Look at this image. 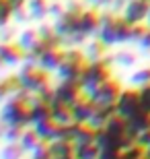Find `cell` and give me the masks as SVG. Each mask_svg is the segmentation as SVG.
<instances>
[{"label":"cell","mask_w":150,"mask_h":159,"mask_svg":"<svg viewBox=\"0 0 150 159\" xmlns=\"http://www.w3.org/2000/svg\"><path fill=\"white\" fill-rule=\"evenodd\" d=\"M0 118H4L8 126H33V99L31 93L21 89L17 95H12L4 101Z\"/></svg>","instance_id":"1"},{"label":"cell","mask_w":150,"mask_h":159,"mask_svg":"<svg viewBox=\"0 0 150 159\" xmlns=\"http://www.w3.org/2000/svg\"><path fill=\"white\" fill-rule=\"evenodd\" d=\"M132 25L134 23H130L123 15L117 17L115 12L105 11V12H101V29H99L97 37H101L107 46H113V43H126V41H130Z\"/></svg>","instance_id":"2"},{"label":"cell","mask_w":150,"mask_h":159,"mask_svg":"<svg viewBox=\"0 0 150 159\" xmlns=\"http://www.w3.org/2000/svg\"><path fill=\"white\" fill-rule=\"evenodd\" d=\"M84 12V4L78 0H68L66 2V11L60 15L58 19H54V27L58 31V35L62 37L64 46H68V41L80 31V17Z\"/></svg>","instance_id":"3"},{"label":"cell","mask_w":150,"mask_h":159,"mask_svg":"<svg viewBox=\"0 0 150 159\" xmlns=\"http://www.w3.org/2000/svg\"><path fill=\"white\" fill-rule=\"evenodd\" d=\"M88 58L78 48H66L64 60L56 72L60 75V81H82V75L88 68Z\"/></svg>","instance_id":"4"},{"label":"cell","mask_w":150,"mask_h":159,"mask_svg":"<svg viewBox=\"0 0 150 159\" xmlns=\"http://www.w3.org/2000/svg\"><path fill=\"white\" fill-rule=\"evenodd\" d=\"M49 72L47 68H43L41 64H33V62H25L21 66V70L17 72L19 79H21V85H23L25 91L29 93H39L45 87H49Z\"/></svg>","instance_id":"5"},{"label":"cell","mask_w":150,"mask_h":159,"mask_svg":"<svg viewBox=\"0 0 150 159\" xmlns=\"http://www.w3.org/2000/svg\"><path fill=\"white\" fill-rule=\"evenodd\" d=\"M111 64H113V56H107L103 60H97V62H91L87 68V72L82 75V87L87 93L95 91L99 85H103L105 81L113 79V70H111Z\"/></svg>","instance_id":"6"},{"label":"cell","mask_w":150,"mask_h":159,"mask_svg":"<svg viewBox=\"0 0 150 159\" xmlns=\"http://www.w3.org/2000/svg\"><path fill=\"white\" fill-rule=\"evenodd\" d=\"M121 85L115 81V79H109V81H105L103 85H99L95 91H91V99L95 103H105V106H115L117 99H119L121 95Z\"/></svg>","instance_id":"7"},{"label":"cell","mask_w":150,"mask_h":159,"mask_svg":"<svg viewBox=\"0 0 150 159\" xmlns=\"http://www.w3.org/2000/svg\"><path fill=\"white\" fill-rule=\"evenodd\" d=\"M117 114L123 116V118H132L134 114H138L142 110V103H140V91L138 89H123L119 95V99L115 103Z\"/></svg>","instance_id":"8"},{"label":"cell","mask_w":150,"mask_h":159,"mask_svg":"<svg viewBox=\"0 0 150 159\" xmlns=\"http://www.w3.org/2000/svg\"><path fill=\"white\" fill-rule=\"evenodd\" d=\"M33 126L47 143L58 141V139H66L68 132H70V126H64V124H60L58 120H54V118L43 120V122H37V124H33Z\"/></svg>","instance_id":"9"},{"label":"cell","mask_w":150,"mask_h":159,"mask_svg":"<svg viewBox=\"0 0 150 159\" xmlns=\"http://www.w3.org/2000/svg\"><path fill=\"white\" fill-rule=\"evenodd\" d=\"M87 93L82 87V81H60V85H56V97L66 103H74Z\"/></svg>","instance_id":"10"},{"label":"cell","mask_w":150,"mask_h":159,"mask_svg":"<svg viewBox=\"0 0 150 159\" xmlns=\"http://www.w3.org/2000/svg\"><path fill=\"white\" fill-rule=\"evenodd\" d=\"M0 58L4 60L6 66H17L25 62L27 52L19 41H0Z\"/></svg>","instance_id":"11"},{"label":"cell","mask_w":150,"mask_h":159,"mask_svg":"<svg viewBox=\"0 0 150 159\" xmlns=\"http://www.w3.org/2000/svg\"><path fill=\"white\" fill-rule=\"evenodd\" d=\"M150 2L148 0H127L126 8H123V17L130 23H144L148 19Z\"/></svg>","instance_id":"12"},{"label":"cell","mask_w":150,"mask_h":159,"mask_svg":"<svg viewBox=\"0 0 150 159\" xmlns=\"http://www.w3.org/2000/svg\"><path fill=\"white\" fill-rule=\"evenodd\" d=\"M80 31L84 33L87 37H97L99 35V29H101V12L97 8H84L80 17Z\"/></svg>","instance_id":"13"},{"label":"cell","mask_w":150,"mask_h":159,"mask_svg":"<svg viewBox=\"0 0 150 159\" xmlns=\"http://www.w3.org/2000/svg\"><path fill=\"white\" fill-rule=\"evenodd\" d=\"M49 149H52V153H54V159H76V145L70 136L52 141L49 143Z\"/></svg>","instance_id":"14"},{"label":"cell","mask_w":150,"mask_h":159,"mask_svg":"<svg viewBox=\"0 0 150 159\" xmlns=\"http://www.w3.org/2000/svg\"><path fill=\"white\" fill-rule=\"evenodd\" d=\"M68 136L74 141V145H78V143H87V141L97 139V128L91 126L88 122H74L72 126H70Z\"/></svg>","instance_id":"15"},{"label":"cell","mask_w":150,"mask_h":159,"mask_svg":"<svg viewBox=\"0 0 150 159\" xmlns=\"http://www.w3.org/2000/svg\"><path fill=\"white\" fill-rule=\"evenodd\" d=\"M72 112H74V120L76 122H88L95 112V101L91 99V95L84 93L78 101L72 103Z\"/></svg>","instance_id":"16"},{"label":"cell","mask_w":150,"mask_h":159,"mask_svg":"<svg viewBox=\"0 0 150 159\" xmlns=\"http://www.w3.org/2000/svg\"><path fill=\"white\" fill-rule=\"evenodd\" d=\"M117 114V107L115 106H105V103H95V112H92L91 120H88V124L91 126H95V128H103L105 124L109 122L113 116Z\"/></svg>","instance_id":"17"},{"label":"cell","mask_w":150,"mask_h":159,"mask_svg":"<svg viewBox=\"0 0 150 159\" xmlns=\"http://www.w3.org/2000/svg\"><path fill=\"white\" fill-rule=\"evenodd\" d=\"M52 107H54V120H58L60 124H64V126H72V124L76 122L74 120V112H72V106L70 103H66V101L62 99H56L52 101Z\"/></svg>","instance_id":"18"},{"label":"cell","mask_w":150,"mask_h":159,"mask_svg":"<svg viewBox=\"0 0 150 159\" xmlns=\"http://www.w3.org/2000/svg\"><path fill=\"white\" fill-rule=\"evenodd\" d=\"M64 54H66V48H47L43 52V56H41L39 64L43 68H47V70H58L64 60Z\"/></svg>","instance_id":"19"},{"label":"cell","mask_w":150,"mask_h":159,"mask_svg":"<svg viewBox=\"0 0 150 159\" xmlns=\"http://www.w3.org/2000/svg\"><path fill=\"white\" fill-rule=\"evenodd\" d=\"M21 89H23V85H21L19 75H8V77H4L0 81V103H4L12 95H17Z\"/></svg>","instance_id":"20"},{"label":"cell","mask_w":150,"mask_h":159,"mask_svg":"<svg viewBox=\"0 0 150 159\" xmlns=\"http://www.w3.org/2000/svg\"><path fill=\"white\" fill-rule=\"evenodd\" d=\"M21 143H23V147L27 149V153H33V151H37L39 147L47 145V141L35 130V126H27V128H25L23 136H21Z\"/></svg>","instance_id":"21"},{"label":"cell","mask_w":150,"mask_h":159,"mask_svg":"<svg viewBox=\"0 0 150 159\" xmlns=\"http://www.w3.org/2000/svg\"><path fill=\"white\" fill-rule=\"evenodd\" d=\"M107 50H109V46H107L101 37H95V39H91L87 43V48H84V56L88 58V62H97V60L107 58Z\"/></svg>","instance_id":"22"},{"label":"cell","mask_w":150,"mask_h":159,"mask_svg":"<svg viewBox=\"0 0 150 159\" xmlns=\"http://www.w3.org/2000/svg\"><path fill=\"white\" fill-rule=\"evenodd\" d=\"M101 157V145L97 139L76 145V159H99Z\"/></svg>","instance_id":"23"},{"label":"cell","mask_w":150,"mask_h":159,"mask_svg":"<svg viewBox=\"0 0 150 159\" xmlns=\"http://www.w3.org/2000/svg\"><path fill=\"white\" fill-rule=\"evenodd\" d=\"M41 33H39V29H25V31H21L19 33V43L25 48V52H31L33 48H37L41 43Z\"/></svg>","instance_id":"24"},{"label":"cell","mask_w":150,"mask_h":159,"mask_svg":"<svg viewBox=\"0 0 150 159\" xmlns=\"http://www.w3.org/2000/svg\"><path fill=\"white\" fill-rule=\"evenodd\" d=\"M0 159H27V149L23 147L21 141L6 143L0 151Z\"/></svg>","instance_id":"25"},{"label":"cell","mask_w":150,"mask_h":159,"mask_svg":"<svg viewBox=\"0 0 150 159\" xmlns=\"http://www.w3.org/2000/svg\"><path fill=\"white\" fill-rule=\"evenodd\" d=\"M31 21H43L49 15V0H27Z\"/></svg>","instance_id":"26"},{"label":"cell","mask_w":150,"mask_h":159,"mask_svg":"<svg viewBox=\"0 0 150 159\" xmlns=\"http://www.w3.org/2000/svg\"><path fill=\"white\" fill-rule=\"evenodd\" d=\"M12 19H15L17 23H27V21H31V12H29V6H27V0H15Z\"/></svg>","instance_id":"27"},{"label":"cell","mask_w":150,"mask_h":159,"mask_svg":"<svg viewBox=\"0 0 150 159\" xmlns=\"http://www.w3.org/2000/svg\"><path fill=\"white\" fill-rule=\"evenodd\" d=\"M12 11H15V0H0V27L11 23Z\"/></svg>","instance_id":"28"},{"label":"cell","mask_w":150,"mask_h":159,"mask_svg":"<svg viewBox=\"0 0 150 159\" xmlns=\"http://www.w3.org/2000/svg\"><path fill=\"white\" fill-rule=\"evenodd\" d=\"M136 60H138V56L134 52H127V50H121V52H117L115 56H113V62L119 64V66H134Z\"/></svg>","instance_id":"29"},{"label":"cell","mask_w":150,"mask_h":159,"mask_svg":"<svg viewBox=\"0 0 150 159\" xmlns=\"http://www.w3.org/2000/svg\"><path fill=\"white\" fill-rule=\"evenodd\" d=\"M130 81H132V85H136V87L150 85V68H140V70H136L132 77H130Z\"/></svg>","instance_id":"30"},{"label":"cell","mask_w":150,"mask_h":159,"mask_svg":"<svg viewBox=\"0 0 150 159\" xmlns=\"http://www.w3.org/2000/svg\"><path fill=\"white\" fill-rule=\"evenodd\" d=\"M25 132V126H8L4 134V141L6 143H15V141H21V136Z\"/></svg>","instance_id":"31"},{"label":"cell","mask_w":150,"mask_h":159,"mask_svg":"<svg viewBox=\"0 0 150 159\" xmlns=\"http://www.w3.org/2000/svg\"><path fill=\"white\" fill-rule=\"evenodd\" d=\"M146 29H148V25H144V23H134L132 25V33H130V41L138 43V41L144 37Z\"/></svg>","instance_id":"32"},{"label":"cell","mask_w":150,"mask_h":159,"mask_svg":"<svg viewBox=\"0 0 150 159\" xmlns=\"http://www.w3.org/2000/svg\"><path fill=\"white\" fill-rule=\"evenodd\" d=\"M17 37V27L11 23H6L0 27V41H12Z\"/></svg>","instance_id":"33"},{"label":"cell","mask_w":150,"mask_h":159,"mask_svg":"<svg viewBox=\"0 0 150 159\" xmlns=\"http://www.w3.org/2000/svg\"><path fill=\"white\" fill-rule=\"evenodd\" d=\"M29 159H54V153H52V149H49V143L43 145V147H39L37 151H33V153H29Z\"/></svg>","instance_id":"34"},{"label":"cell","mask_w":150,"mask_h":159,"mask_svg":"<svg viewBox=\"0 0 150 159\" xmlns=\"http://www.w3.org/2000/svg\"><path fill=\"white\" fill-rule=\"evenodd\" d=\"M140 103H142V110L150 114V85H144L140 87Z\"/></svg>","instance_id":"35"},{"label":"cell","mask_w":150,"mask_h":159,"mask_svg":"<svg viewBox=\"0 0 150 159\" xmlns=\"http://www.w3.org/2000/svg\"><path fill=\"white\" fill-rule=\"evenodd\" d=\"M64 11H66V4H64V2H58V0H56V2H49V15H52L54 19H58Z\"/></svg>","instance_id":"36"},{"label":"cell","mask_w":150,"mask_h":159,"mask_svg":"<svg viewBox=\"0 0 150 159\" xmlns=\"http://www.w3.org/2000/svg\"><path fill=\"white\" fill-rule=\"evenodd\" d=\"M138 46H140V50H144V52H150V25H148V29H146L144 37L138 41Z\"/></svg>","instance_id":"37"},{"label":"cell","mask_w":150,"mask_h":159,"mask_svg":"<svg viewBox=\"0 0 150 159\" xmlns=\"http://www.w3.org/2000/svg\"><path fill=\"white\" fill-rule=\"evenodd\" d=\"M99 159H123V157H121V151H101Z\"/></svg>","instance_id":"38"},{"label":"cell","mask_w":150,"mask_h":159,"mask_svg":"<svg viewBox=\"0 0 150 159\" xmlns=\"http://www.w3.org/2000/svg\"><path fill=\"white\" fill-rule=\"evenodd\" d=\"M88 2L95 6H111L113 4V0H88Z\"/></svg>","instance_id":"39"},{"label":"cell","mask_w":150,"mask_h":159,"mask_svg":"<svg viewBox=\"0 0 150 159\" xmlns=\"http://www.w3.org/2000/svg\"><path fill=\"white\" fill-rule=\"evenodd\" d=\"M6 130H8V124L4 122V118H0V139H4Z\"/></svg>","instance_id":"40"},{"label":"cell","mask_w":150,"mask_h":159,"mask_svg":"<svg viewBox=\"0 0 150 159\" xmlns=\"http://www.w3.org/2000/svg\"><path fill=\"white\" fill-rule=\"evenodd\" d=\"M146 157L150 159V145H148V147H146Z\"/></svg>","instance_id":"41"},{"label":"cell","mask_w":150,"mask_h":159,"mask_svg":"<svg viewBox=\"0 0 150 159\" xmlns=\"http://www.w3.org/2000/svg\"><path fill=\"white\" fill-rule=\"evenodd\" d=\"M4 66H6V64H4V60L0 58V70H2V68H4Z\"/></svg>","instance_id":"42"},{"label":"cell","mask_w":150,"mask_h":159,"mask_svg":"<svg viewBox=\"0 0 150 159\" xmlns=\"http://www.w3.org/2000/svg\"><path fill=\"white\" fill-rule=\"evenodd\" d=\"M150 2V0H148ZM146 25H150V11H148V19H146Z\"/></svg>","instance_id":"43"}]
</instances>
